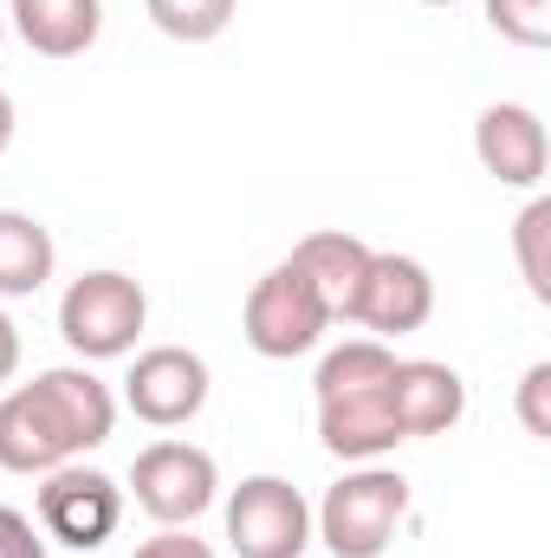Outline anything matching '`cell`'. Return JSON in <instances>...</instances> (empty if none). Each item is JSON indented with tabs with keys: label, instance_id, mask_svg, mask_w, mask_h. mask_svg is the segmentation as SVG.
Masks as SVG:
<instances>
[{
	"label": "cell",
	"instance_id": "7c38bea8",
	"mask_svg": "<svg viewBox=\"0 0 551 558\" xmlns=\"http://www.w3.org/2000/svg\"><path fill=\"white\" fill-rule=\"evenodd\" d=\"M390 416L403 428V441L448 435L454 422L467 416V384H461V371H454V364H434V357H396Z\"/></svg>",
	"mask_w": 551,
	"mask_h": 558
},
{
	"label": "cell",
	"instance_id": "5b68a950",
	"mask_svg": "<svg viewBox=\"0 0 551 558\" xmlns=\"http://www.w3.org/2000/svg\"><path fill=\"white\" fill-rule=\"evenodd\" d=\"M131 494L156 526H195L221 500V468L195 441H149L131 461Z\"/></svg>",
	"mask_w": 551,
	"mask_h": 558
},
{
	"label": "cell",
	"instance_id": "8992f818",
	"mask_svg": "<svg viewBox=\"0 0 551 558\" xmlns=\"http://www.w3.org/2000/svg\"><path fill=\"white\" fill-rule=\"evenodd\" d=\"M241 331H247V344L260 351V357H305L325 331H331V312H325V299H318V286L298 274L292 260H279L267 279H254V292H247V312H241Z\"/></svg>",
	"mask_w": 551,
	"mask_h": 558
},
{
	"label": "cell",
	"instance_id": "8fae6325",
	"mask_svg": "<svg viewBox=\"0 0 551 558\" xmlns=\"http://www.w3.org/2000/svg\"><path fill=\"white\" fill-rule=\"evenodd\" d=\"M474 156L480 169L500 182V189H539L551 162L546 124L532 105H487L480 124H474Z\"/></svg>",
	"mask_w": 551,
	"mask_h": 558
},
{
	"label": "cell",
	"instance_id": "ba28073f",
	"mask_svg": "<svg viewBox=\"0 0 551 558\" xmlns=\"http://www.w3.org/2000/svg\"><path fill=\"white\" fill-rule=\"evenodd\" d=\"M46 487H39V533L46 539H59V546H72V553H98L111 533H118V520H124V487L111 481V474H98V468H52V474H39Z\"/></svg>",
	"mask_w": 551,
	"mask_h": 558
},
{
	"label": "cell",
	"instance_id": "ffe728a7",
	"mask_svg": "<svg viewBox=\"0 0 551 558\" xmlns=\"http://www.w3.org/2000/svg\"><path fill=\"white\" fill-rule=\"evenodd\" d=\"M0 558H46V539L20 507H0Z\"/></svg>",
	"mask_w": 551,
	"mask_h": 558
},
{
	"label": "cell",
	"instance_id": "9a60e30c",
	"mask_svg": "<svg viewBox=\"0 0 551 558\" xmlns=\"http://www.w3.org/2000/svg\"><path fill=\"white\" fill-rule=\"evenodd\" d=\"M59 267V241L46 221L0 208V299H33Z\"/></svg>",
	"mask_w": 551,
	"mask_h": 558
},
{
	"label": "cell",
	"instance_id": "3957f363",
	"mask_svg": "<svg viewBox=\"0 0 551 558\" xmlns=\"http://www.w3.org/2000/svg\"><path fill=\"white\" fill-rule=\"evenodd\" d=\"M403 513H409V481H403L396 468L364 461L357 474H344V481L318 500L311 526H318V539H325L331 558H383L396 546Z\"/></svg>",
	"mask_w": 551,
	"mask_h": 558
},
{
	"label": "cell",
	"instance_id": "30bf717a",
	"mask_svg": "<svg viewBox=\"0 0 551 558\" xmlns=\"http://www.w3.org/2000/svg\"><path fill=\"white\" fill-rule=\"evenodd\" d=\"M428 312H434V279L421 260L409 254H370V274L357 286V325H370L383 344L390 338H409L428 325Z\"/></svg>",
	"mask_w": 551,
	"mask_h": 558
},
{
	"label": "cell",
	"instance_id": "5bb4252c",
	"mask_svg": "<svg viewBox=\"0 0 551 558\" xmlns=\"http://www.w3.org/2000/svg\"><path fill=\"white\" fill-rule=\"evenodd\" d=\"M13 33L39 52V59H78L98 26H105V7L98 0H13L7 7Z\"/></svg>",
	"mask_w": 551,
	"mask_h": 558
},
{
	"label": "cell",
	"instance_id": "603a6c76",
	"mask_svg": "<svg viewBox=\"0 0 551 558\" xmlns=\"http://www.w3.org/2000/svg\"><path fill=\"white\" fill-rule=\"evenodd\" d=\"M7 149H13V98L0 92V156H7Z\"/></svg>",
	"mask_w": 551,
	"mask_h": 558
},
{
	"label": "cell",
	"instance_id": "ac0fdd59",
	"mask_svg": "<svg viewBox=\"0 0 551 558\" xmlns=\"http://www.w3.org/2000/svg\"><path fill=\"white\" fill-rule=\"evenodd\" d=\"M487 26H493L506 46L546 52L551 46V0H487Z\"/></svg>",
	"mask_w": 551,
	"mask_h": 558
},
{
	"label": "cell",
	"instance_id": "9c48e42d",
	"mask_svg": "<svg viewBox=\"0 0 551 558\" xmlns=\"http://www.w3.org/2000/svg\"><path fill=\"white\" fill-rule=\"evenodd\" d=\"M208 364H201V351H188V344H149L137 351V364H131V377H124V403H131V416L149 422V428H182V422H195L208 410Z\"/></svg>",
	"mask_w": 551,
	"mask_h": 558
},
{
	"label": "cell",
	"instance_id": "cb8c5ba5",
	"mask_svg": "<svg viewBox=\"0 0 551 558\" xmlns=\"http://www.w3.org/2000/svg\"><path fill=\"white\" fill-rule=\"evenodd\" d=\"M421 7H454V0H421Z\"/></svg>",
	"mask_w": 551,
	"mask_h": 558
},
{
	"label": "cell",
	"instance_id": "6da1fadb",
	"mask_svg": "<svg viewBox=\"0 0 551 558\" xmlns=\"http://www.w3.org/2000/svg\"><path fill=\"white\" fill-rule=\"evenodd\" d=\"M118 428V397L85 364L39 371L33 384L0 397V468L7 474H52L85 448H105Z\"/></svg>",
	"mask_w": 551,
	"mask_h": 558
},
{
	"label": "cell",
	"instance_id": "d4e9b609",
	"mask_svg": "<svg viewBox=\"0 0 551 558\" xmlns=\"http://www.w3.org/2000/svg\"><path fill=\"white\" fill-rule=\"evenodd\" d=\"M0 39H7V20H0Z\"/></svg>",
	"mask_w": 551,
	"mask_h": 558
},
{
	"label": "cell",
	"instance_id": "7a4b0ae2",
	"mask_svg": "<svg viewBox=\"0 0 551 558\" xmlns=\"http://www.w3.org/2000/svg\"><path fill=\"white\" fill-rule=\"evenodd\" d=\"M390 377H396V351L383 338H351V344L325 351L311 390H318V441L338 461L396 454L403 428L390 416Z\"/></svg>",
	"mask_w": 551,
	"mask_h": 558
},
{
	"label": "cell",
	"instance_id": "44dd1931",
	"mask_svg": "<svg viewBox=\"0 0 551 558\" xmlns=\"http://www.w3.org/2000/svg\"><path fill=\"white\" fill-rule=\"evenodd\" d=\"M131 558H215V546H208V539H195L188 526H162V533H156V539H143Z\"/></svg>",
	"mask_w": 551,
	"mask_h": 558
},
{
	"label": "cell",
	"instance_id": "7402d4cb",
	"mask_svg": "<svg viewBox=\"0 0 551 558\" xmlns=\"http://www.w3.org/2000/svg\"><path fill=\"white\" fill-rule=\"evenodd\" d=\"M13 371H20V325L0 312V384H7Z\"/></svg>",
	"mask_w": 551,
	"mask_h": 558
},
{
	"label": "cell",
	"instance_id": "52a82bcc",
	"mask_svg": "<svg viewBox=\"0 0 551 558\" xmlns=\"http://www.w3.org/2000/svg\"><path fill=\"white\" fill-rule=\"evenodd\" d=\"M228 546L234 558H305L311 507L285 474H247L228 494Z\"/></svg>",
	"mask_w": 551,
	"mask_h": 558
},
{
	"label": "cell",
	"instance_id": "d6986e66",
	"mask_svg": "<svg viewBox=\"0 0 551 558\" xmlns=\"http://www.w3.org/2000/svg\"><path fill=\"white\" fill-rule=\"evenodd\" d=\"M519 422H526V435L551 441V364H532L519 377Z\"/></svg>",
	"mask_w": 551,
	"mask_h": 558
},
{
	"label": "cell",
	"instance_id": "277c9868",
	"mask_svg": "<svg viewBox=\"0 0 551 558\" xmlns=\"http://www.w3.org/2000/svg\"><path fill=\"white\" fill-rule=\"evenodd\" d=\"M149 325V292L118 267H98V274H78L59 299V338L85 357V364H105V357H131Z\"/></svg>",
	"mask_w": 551,
	"mask_h": 558
},
{
	"label": "cell",
	"instance_id": "2e32d148",
	"mask_svg": "<svg viewBox=\"0 0 551 558\" xmlns=\"http://www.w3.org/2000/svg\"><path fill=\"white\" fill-rule=\"evenodd\" d=\"M143 7H149L156 33H169L182 46H208V39L228 33V20H234L241 0H143Z\"/></svg>",
	"mask_w": 551,
	"mask_h": 558
},
{
	"label": "cell",
	"instance_id": "e0dca14e",
	"mask_svg": "<svg viewBox=\"0 0 551 558\" xmlns=\"http://www.w3.org/2000/svg\"><path fill=\"white\" fill-rule=\"evenodd\" d=\"M546 241H551V202H546V195H532V202H526V215L513 221V254H519V274H526V292H532V299H551Z\"/></svg>",
	"mask_w": 551,
	"mask_h": 558
},
{
	"label": "cell",
	"instance_id": "4fadbf2b",
	"mask_svg": "<svg viewBox=\"0 0 551 558\" xmlns=\"http://www.w3.org/2000/svg\"><path fill=\"white\" fill-rule=\"evenodd\" d=\"M298 274L318 286V299H325V312H331V325L338 318H351L357 312V286L370 274V247L357 241V234H344V228H325V234H305L292 254H285Z\"/></svg>",
	"mask_w": 551,
	"mask_h": 558
}]
</instances>
